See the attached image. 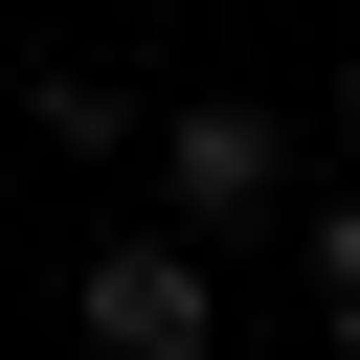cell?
Instances as JSON below:
<instances>
[{
    "mask_svg": "<svg viewBox=\"0 0 360 360\" xmlns=\"http://www.w3.org/2000/svg\"><path fill=\"white\" fill-rule=\"evenodd\" d=\"M270 202H292V135H270L248 90H180V135H158V225L225 248V225H270Z\"/></svg>",
    "mask_w": 360,
    "mask_h": 360,
    "instance_id": "cell-2",
    "label": "cell"
},
{
    "mask_svg": "<svg viewBox=\"0 0 360 360\" xmlns=\"http://www.w3.org/2000/svg\"><path fill=\"white\" fill-rule=\"evenodd\" d=\"M22 112H45V158H112V135H135V90H112V68H45Z\"/></svg>",
    "mask_w": 360,
    "mask_h": 360,
    "instance_id": "cell-3",
    "label": "cell"
},
{
    "mask_svg": "<svg viewBox=\"0 0 360 360\" xmlns=\"http://www.w3.org/2000/svg\"><path fill=\"white\" fill-rule=\"evenodd\" d=\"M90 360H202L225 338V270H202V225H135V248H90Z\"/></svg>",
    "mask_w": 360,
    "mask_h": 360,
    "instance_id": "cell-1",
    "label": "cell"
},
{
    "mask_svg": "<svg viewBox=\"0 0 360 360\" xmlns=\"http://www.w3.org/2000/svg\"><path fill=\"white\" fill-rule=\"evenodd\" d=\"M338 135H360V45H338Z\"/></svg>",
    "mask_w": 360,
    "mask_h": 360,
    "instance_id": "cell-5",
    "label": "cell"
},
{
    "mask_svg": "<svg viewBox=\"0 0 360 360\" xmlns=\"http://www.w3.org/2000/svg\"><path fill=\"white\" fill-rule=\"evenodd\" d=\"M292 248H315V315H338V360H360V202H292Z\"/></svg>",
    "mask_w": 360,
    "mask_h": 360,
    "instance_id": "cell-4",
    "label": "cell"
}]
</instances>
